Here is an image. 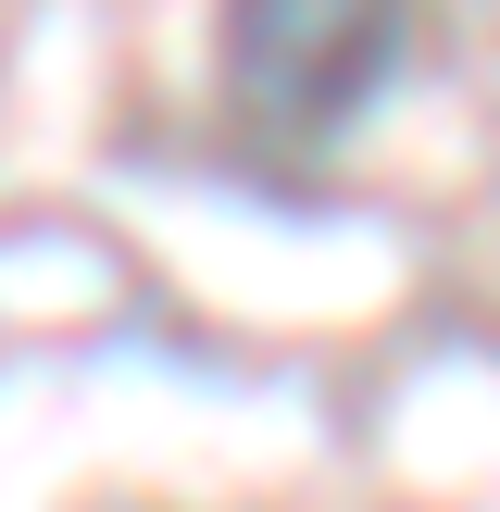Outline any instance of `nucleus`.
I'll use <instances>...</instances> for the list:
<instances>
[{
    "mask_svg": "<svg viewBox=\"0 0 500 512\" xmlns=\"http://www.w3.org/2000/svg\"><path fill=\"white\" fill-rule=\"evenodd\" d=\"M388 63H400V13H350V0H250V13L225 25V88H238V113L288 125V138L350 125Z\"/></svg>",
    "mask_w": 500,
    "mask_h": 512,
    "instance_id": "f257e3e1",
    "label": "nucleus"
}]
</instances>
